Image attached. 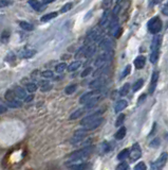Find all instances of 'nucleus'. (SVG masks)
<instances>
[{
	"instance_id": "obj_1",
	"label": "nucleus",
	"mask_w": 168,
	"mask_h": 170,
	"mask_svg": "<svg viewBox=\"0 0 168 170\" xmlns=\"http://www.w3.org/2000/svg\"><path fill=\"white\" fill-rule=\"evenodd\" d=\"M92 147H86L84 149H81V150H77V151H74L73 153H71L68 158V161L70 163H75L77 161H81V159H84V158H87L90 154L92 153Z\"/></svg>"
},
{
	"instance_id": "obj_2",
	"label": "nucleus",
	"mask_w": 168,
	"mask_h": 170,
	"mask_svg": "<svg viewBox=\"0 0 168 170\" xmlns=\"http://www.w3.org/2000/svg\"><path fill=\"white\" fill-rule=\"evenodd\" d=\"M148 30L149 32L152 33V34H157L160 31L162 30L163 28V22L162 20L160 19V17H152V18L148 21Z\"/></svg>"
},
{
	"instance_id": "obj_3",
	"label": "nucleus",
	"mask_w": 168,
	"mask_h": 170,
	"mask_svg": "<svg viewBox=\"0 0 168 170\" xmlns=\"http://www.w3.org/2000/svg\"><path fill=\"white\" fill-rule=\"evenodd\" d=\"M6 100L7 101L9 106L13 107V109H17V107L22 106V102L20 101V100H18L17 97L15 96L14 92L10 91V89L6 92Z\"/></svg>"
},
{
	"instance_id": "obj_4",
	"label": "nucleus",
	"mask_w": 168,
	"mask_h": 170,
	"mask_svg": "<svg viewBox=\"0 0 168 170\" xmlns=\"http://www.w3.org/2000/svg\"><path fill=\"white\" fill-rule=\"evenodd\" d=\"M166 161H167V153L166 152H163L161 155H160V158L151 164L150 170H162L164 165L166 164Z\"/></svg>"
},
{
	"instance_id": "obj_5",
	"label": "nucleus",
	"mask_w": 168,
	"mask_h": 170,
	"mask_svg": "<svg viewBox=\"0 0 168 170\" xmlns=\"http://www.w3.org/2000/svg\"><path fill=\"white\" fill-rule=\"evenodd\" d=\"M88 131L86 129H81V130H77L74 133L73 137L71 138V144L72 145H76V144H79L81 141L86 137Z\"/></svg>"
},
{
	"instance_id": "obj_6",
	"label": "nucleus",
	"mask_w": 168,
	"mask_h": 170,
	"mask_svg": "<svg viewBox=\"0 0 168 170\" xmlns=\"http://www.w3.org/2000/svg\"><path fill=\"white\" fill-rule=\"evenodd\" d=\"M142 155V150H141V147H139V144H133L131 149L129 150V156H130V159L132 162L136 161L141 158Z\"/></svg>"
},
{
	"instance_id": "obj_7",
	"label": "nucleus",
	"mask_w": 168,
	"mask_h": 170,
	"mask_svg": "<svg viewBox=\"0 0 168 170\" xmlns=\"http://www.w3.org/2000/svg\"><path fill=\"white\" fill-rule=\"evenodd\" d=\"M100 115H102V111H97V112L93 113V114H91V115L86 116V117H84L81 120V125H84V127H86V125H89L90 122L94 121V120H96L97 118H99Z\"/></svg>"
},
{
	"instance_id": "obj_8",
	"label": "nucleus",
	"mask_w": 168,
	"mask_h": 170,
	"mask_svg": "<svg viewBox=\"0 0 168 170\" xmlns=\"http://www.w3.org/2000/svg\"><path fill=\"white\" fill-rule=\"evenodd\" d=\"M110 58H111V52H110V51H105V53L100 54L99 58L96 59L94 65L96 67H100L103 65H106V63L110 60Z\"/></svg>"
},
{
	"instance_id": "obj_9",
	"label": "nucleus",
	"mask_w": 168,
	"mask_h": 170,
	"mask_svg": "<svg viewBox=\"0 0 168 170\" xmlns=\"http://www.w3.org/2000/svg\"><path fill=\"white\" fill-rule=\"evenodd\" d=\"M106 81H107V80H106L105 77L102 76V77H99V78L93 80L92 82H90L89 87L90 88H93V89H99L106 83Z\"/></svg>"
},
{
	"instance_id": "obj_10",
	"label": "nucleus",
	"mask_w": 168,
	"mask_h": 170,
	"mask_svg": "<svg viewBox=\"0 0 168 170\" xmlns=\"http://www.w3.org/2000/svg\"><path fill=\"white\" fill-rule=\"evenodd\" d=\"M157 80H159V73L156 71V73H153V74H152L151 82H150V85H149V94H150V95L153 94L154 91H156Z\"/></svg>"
},
{
	"instance_id": "obj_11",
	"label": "nucleus",
	"mask_w": 168,
	"mask_h": 170,
	"mask_svg": "<svg viewBox=\"0 0 168 170\" xmlns=\"http://www.w3.org/2000/svg\"><path fill=\"white\" fill-rule=\"evenodd\" d=\"M112 45H113L112 40H111L110 38L106 37L99 43V48L104 51H110L111 48H112Z\"/></svg>"
},
{
	"instance_id": "obj_12",
	"label": "nucleus",
	"mask_w": 168,
	"mask_h": 170,
	"mask_svg": "<svg viewBox=\"0 0 168 170\" xmlns=\"http://www.w3.org/2000/svg\"><path fill=\"white\" fill-rule=\"evenodd\" d=\"M162 44V37L160 35H156L152 40L151 44V51H160V47Z\"/></svg>"
},
{
	"instance_id": "obj_13",
	"label": "nucleus",
	"mask_w": 168,
	"mask_h": 170,
	"mask_svg": "<svg viewBox=\"0 0 168 170\" xmlns=\"http://www.w3.org/2000/svg\"><path fill=\"white\" fill-rule=\"evenodd\" d=\"M99 92V91H93V92H86L85 95H82L81 97V99H79V102H81L82 104H85L87 103L88 101H89L90 99H91L92 97H94L95 95Z\"/></svg>"
},
{
	"instance_id": "obj_14",
	"label": "nucleus",
	"mask_w": 168,
	"mask_h": 170,
	"mask_svg": "<svg viewBox=\"0 0 168 170\" xmlns=\"http://www.w3.org/2000/svg\"><path fill=\"white\" fill-rule=\"evenodd\" d=\"M100 100V96H94V97H92L91 99L89 100V101L87 102V103H85L86 104V106H85V110H90V109H92V107H94L95 105H96L97 103H99V101Z\"/></svg>"
},
{
	"instance_id": "obj_15",
	"label": "nucleus",
	"mask_w": 168,
	"mask_h": 170,
	"mask_svg": "<svg viewBox=\"0 0 168 170\" xmlns=\"http://www.w3.org/2000/svg\"><path fill=\"white\" fill-rule=\"evenodd\" d=\"M102 122H103V118H102V117L97 118L96 120H94V121L90 122L89 125H86V130H87V131H91V130H94V129L99 128V125H102Z\"/></svg>"
},
{
	"instance_id": "obj_16",
	"label": "nucleus",
	"mask_w": 168,
	"mask_h": 170,
	"mask_svg": "<svg viewBox=\"0 0 168 170\" xmlns=\"http://www.w3.org/2000/svg\"><path fill=\"white\" fill-rule=\"evenodd\" d=\"M145 63H146V59L143 55H139L134 60V66H135L136 69H142L145 66Z\"/></svg>"
},
{
	"instance_id": "obj_17",
	"label": "nucleus",
	"mask_w": 168,
	"mask_h": 170,
	"mask_svg": "<svg viewBox=\"0 0 168 170\" xmlns=\"http://www.w3.org/2000/svg\"><path fill=\"white\" fill-rule=\"evenodd\" d=\"M29 4L35 10V11H38V12L42 11V10L45 9L43 4L41 3V2L38 1V0H29Z\"/></svg>"
},
{
	"instance_id": "obj_18",
	"label": "nucleus",
	"mask_w": 168,
	"mask_h": 170,
	"mask_svg": "<svg viewBox=\"0 0 168 170\" xmlns=\"http://www.w3.org/2000/svg\"><path fill=\"white\" fill-rule=\"evenodd\" d=\"M127 104H128V102L126 101V100H120V101H117L115 104V106H114L115 113H120L121 111L126 109V107H127Z\"/></svg>"
},
{
	"instance_id": "obj_19",
	"label": "nucleus",
	"mask_w": 168,
	"mask_h": 170,
	"mask_svg": "<svg viewBox=\"0 0 168 170\" xmlns=\"http://www.w3.org/2000/svg\"><path fill=\"white\" fill-rule=\"evenodd\" d=\"M15 94V96H16L17 98H19V99H25V97H27V92L24 91V89L22 88V87H16L15 88V91H13Z\"/></svg>"
},
{
	"instance_id": "obj_20",
	"label": "nucleus",
	"mask_w": 168,
	"mask_h": 170,
	"mask_svg": "<svg viewBox=\"0 0 168 170\" xmlns=\"http://www.w3.org/2000/svg\"><path fill=\"white\" fill-rule=\"evenodd\" d=\"M36 54V51L33 50V49H27V50H23L21 52V58L23 59H30L32 56H34Z\"/></svg>"
},
{
	"instance_id": "obj_21",
	"label": "nucleus",
	"mask_w": 168,
	"mask_h": 170,
	"mask_svg": "<svg viewBox=\"0 0 168 170\" xmlns=\"http://www.w3.org/2000/svg\"><path fill=\"white\" fill-rule=\"evenodd\" d=\"M95 50H96V47H95V45H90L89 47L86 48V50H85V56L86 58H91V56L94 54Z\"/></svg>"
},
{
	"instance_id": "obj_22",
	"label": "nucleus",
	"mask_w": 168,
	"mask_h": 170,
	"mask_svg": "<svg viewBox=\"0 0 168 170\" xmlns=\"http://www.w3.org/2000/svg\"><path fill=\"white\" fill-rule=\"evenodd\" d=\"M81 65H82L81 61H75V62H72L69 66H67V68H68L69 71H75L81 67Z\"/></svg>"
},
{
	"instance_id": "obj_23",
	"label": "nucleus",
	"mask_w": 168,
	"mask_h": 170,
	"mask_svg": "<svg viewBox=\"0 0 168 170\" xmlns=\"http://www.w3.org/2000/svg\"><path fill=\"white\" fill-rule=\"evenodd\" d=\"M125 135H126V128L122 127V128H120V130L115 133V138L117 140L118 139H123V138L125 137Z\"/></svg>"
},
{
	"instance_id": "obj_24",
	"label": "nucleus",
	"mask_w": 168,
	"mask_h": 170,
	"mask_svg": "<svg viewBox=\"0 0 168 170\" xmlns=\"http://www.w3.org/2000/svg\"><path fill=\"white\" fill-rule=\"evenodd\" d=\"M107 70H108V66H106V65L100 66V67H99V69H97L96 71H94V73H93V77L103 76V73H105Z\"/></svg>"
},
{
	"instance_id": "obj_25",
	"label": "nucleus",
	"mask_w": 168,
	"mask_h": 170,
	"mask_svg": "<svg viewBox=\"0 0 168 170\" xmlns=\"http://www.w3.org/2000/svg\"><path fill=\"white\" fill-rule=\"evenodd\" d=\"M57 16V13L56 12H53V13H49V14L46 15H43L42 17H41V21L45 22V21H49V20L55 18V17Z\"/></svg>"
},
{
	"instance_id": "obj_26",
	"label": "nucleus",
	"mask_w": 168,
	"mask_h": 170,
	"mask_svg": "<svg viewBox=\"0 0 168 170\" xmlns=\"http://www.w3.org/2000/svg\"><path fill=\"white\" fill-rule=\"evenodd\" d=\"M84 112H85V110H82V109H79V110H77L75 111L74 113H72L71 116L69 117V119L70 120H74V119H77L78 117H81V116L84 114Z\"/></svg>"
},
{
	"instance_id": "obj_27",
	"label": "nucleus",
	"mask_w": 168,
	"mask_h": 170,
	"mask_svg": "<svg viewBox=\"0 0 168 170\" xmlns=\"http://www.w3.org/2000/svg\"><path fill=\"white\" fill-rule=\"evenodd\" d=\"M97 31H95V30H93L91 31V32L88 34V37H87V40L85 42V44L86 43H89V42H92V40H95L97 38Z\"/></svg>"
},
{
	"instance_id": "obj_28",
	"label": "nucleus",
	"mask_w": 168,
	"mask_h": 170,
	"mask_svg": "<svg viewBox=\"0 0 168 170\" xmlns=\"http://www.w3.org/2000/svg\"><path fill=\"white\" fill-rule=\"evenodd\" d=\"M129 155V149H124L118 153L117 155V159H120V161H124V159H126L128 158Z\"/></svg>"
},
{
	"instance_id": "obj_29",
	"label": "nucleus",
	"mask_w": 168,
	"mask_h": 170,
	"mask_svg": "<svg viewBox=\"0 0 168 170\" xmlns=\"http://www.w3.org/2000/svg\"><path fill=\"white\" fill-rule=\"evenodd\" d=\"M19 25H20V28H22V29L25 31H32L34 29L33 25H31L30 22H27V21H20Z\"/></svg>"
},
{
	"instance_id": "obj_30",
	"label": "nucleus",
	"mask_w": 168,
	"mask_h": 170,
	"mask_svg": "<svg viewBox=\"0 0 168 170\" xmlns=\"http://www.w3.org/2000/svg\"><path fill=\"white\" fill-rule=\"evenodd\" d=\"M143 84H144V80L143 79H139L138 80V81L134 83L133 85V87H132V91L133 92H138L139 89H141L142 88V86H143Z\"/></svg>"
},
{
	"instance_id": "obj_31",
	"label": "nucleus",
	"mask_w": 168,
	"mask_h": 170,
	"mask_svg": "<svg viewBox=\"0 0 168 170\" xmlns=\"http://www.w3.org/2000/svg\"><path fill=\"white\" fill-rule=\"evenodd\" d=\"M76 85L75 84H73V85H69V86H67L66 87V89H64V92H66L67 95H71V94H73L74 92L76 91Z\"/></svg>"
},
{
	"instance_id": "obj_32",
	"label": "nucleus",
	"mask_w": 168,
	"mask_h": 170,
	"mask_svg": "<svg viewBox=\"0 0 168 170\" xmlns=\"http://www.w3.org/2000/svg\"><path fill=\"white\" fill-rule=\"evenodd\" d=\"M66 69H67V64L66 63H60V64H58V65H56V67H55L56 73H63V71H64Z\"/></svg>"
},
{
	"instance_id": "obj_33",
	"label": "nucleus",
	"mask_w": 168,
	"mask_h": 170,
	"mask_svg": "<svg viewBox=\"0 0 168 170\" xmlns=\"http://www.w3.org/2000/svg\"><path fill=\"white\" fill-rule=\"evenodd\" d=\"M129 87H130V85H129V83L124 84V86L122 87V88H121V91H120V95H121V96H126V95L128 94Z\"/></svg>"
},
{
	"instance_id": "obj_34",
	"label": "nucleus",
	"mask_w": 168,
	"mask_h": 170,
	"mask_svg": "<svg viewBox=\"0 0 168 170\" xmlns=\"http://www.w3.org/2000/svg\"><path fill=\"white\" fill-rule=\"evenodd\" d=\"M159 54H160V51H151V54H150L151 63H156L157 59H159Z\"/></svg>"
},
{
	"instance_id": "obj_35",
	"label": "nucleus",
	"mask_w": 168,
	"mask_h": 170,
	"mask_svg": "<svg viewBox=\"0 0 168 170\" xmlns=\"http://www.w3.org/2000/svg\"><path fill=\"white\" fill-rule=\"evenodd\" d=\"M27 91L29 92H34L37 91V85L35 83H29L27 84Z\"/></svg>"
},
{
	"instance_id": "obj_36",
	"label": "nucleus",
	"mask_w": 168,
	"mask_h": 170,
	"mask_svg": "<svg viewBox=\"0 0 168 170\" xmlns=\"http://www.w3.org/2000/svg\"><path fill=\"white\" fill-rule=\"evenodd\" d=\"M124 120H125V115L120 114V116H118L117 119H116V121H115V125H116V127H120V125H122L123 122H124Z\"/></svg>"
},
{
	"instance_id": "obj_37",
	"label": "nucleus",
	"mask_w": 168,
	"mask_h": 170,
	"mask_svg": "<svg viewBox=\"0 0 168 170\" xmlns=\"http://www.w3.org/2000/svg\"><path fill=\"white\" fill-rule=\"evenodd\" d=\"M72 7H73V4H72V2H69V3H66L63 7H61L60 12H61V13H66V12H68V11H70V10L72 9Z\"/></svg>"
},
{
	"instance_id": "obj_38",
	"label": "nucleus",
	"mask_w": 168,
	"mask_h": 170,
	"mask_svg": "<svg viewBox=\"0 0 168 170\" xmlns=\"http://www.w3.org/2000/svg\"><path fill=\"white\" fill-rule=\"evenodd\" d=\"M72 170H85L86 168V164H78V165H74V166L70 167Z\"/></svg>"
},
{
	"instance_id": "obj_39",
	"label": "nucleus",
	"mask_w": 168,
	"mask_h": 170,
	"mask_svg": "<svg viewBox=\"0 0 168 170\" xmlns=\"http://www.w3.org/2000/svg\"><path fill=\"white\" fill-rule=\"evenodd\" d=\"M134 170H146V164L144 162H139V164H136V166L134 167Z\"/></svg>"
},
{
	"instance_id": "obj_40",
	"label": "nucleus",
	"mask_w": 168,
	"mask_h": 170,
	"mask_svg": "<svg viewBox=\"0 0 168 170\" xmlns=\"http://www.w3.org/2000/svg\"><path fill=\"white\" fill-rule=\"evenodd\" d=\"M116 170H129L128 164L123 162V163H121L117 167H116Z\"/></svg>"
},
{
	"instance_id": "obj_41",
	"label": "nucleus",
	"mask_w": 168,
	"mask_h": 170,
	"mask_svg": "<svg viewBox=\"0 0 168 170\" xmlns=\"http://www.w3.org/2000/svg\"><path fill=\"white\" fill-rule=\"evenodd\" d=\"M109 20V14H108V12L106 11L105 12V14H104V16H103V18L102 20H100V22H99V26H102V25H105L106 22Z\"/></svg>"
},
{
	"instance_id": "obj_42",
	"label": "nucleus",
	"mask_w": 168,
	"mask_h": 170,
	"mask_svg": "<svg viewBox=\"0 0 168 170\" xmlns=\"http://www.w3.org/2000/svg\"><path fill=\"white\" fill-rule=\"evenodd\" d=\"M130 71H131V66L130 65L126 66L125 69H124V71L122 73V78H125V77H127L128 74L130 73Z\"/></svg>"
},
{
	"instance_id": "obj_43",
	"label": "nucleus",
	"mask_w": 168,
	"mask_h": 170,
	"mask_svg": "<svg viewBox=\"0 0 168 170\" xmlns=\"http://www.w3.org/2000/svg\"><path fill=\"white\" fill-rule=\"evenodd\" d=\"M41 74H42V77H45V78H52V77L54 76L52 70H46V71H43Z\"/></svg>"
},
{
	"instance_id": "obj_44",
	"label": "nucleus",
	"mask_w": 168,
	"mask_h": 170,
	"mask_svg": "<svg viewBox=\"0 0 168 170\" xmlns=\"http://www.w3.org/2000/svg\"><path fill=\"white\" fill-rule=\"evenodd\" d=\"M12 3L11 0H0V7H7Z\"/></svg>"
},
{
	"instance_id": "obj_45",
	"label": "nucleus",
	"mask_w": 168,
	"mask_h": 170,
	"mask_svg": "<svg viewBox=\"0 0 168 170\" xmlns=\"http://www.w3.org/2000/svg\"><path fill=\"white\" fill-rule=\"evenodd\" d=\"M91 71H92V68H91V67H88V68H86V69H85V70L82 73V78H85V77L89 76V74L91 73Z\"/></svg>"
},
{
	"instance_id": "obj_46",
	"label": "nucleus",
	"mask_w": 168,
	"mask_h": 170,
	"mask_svg": "<svg viewBox=\"0 0 168 170\" xmlns=\"http://www.w3.org/2000/svg\"><path fill=\"white\" fill-rule=\"evenodd\" d=\"M7 111V107L4 105L3 102L0 100V114H3V113H6Z\"/></svg>"
},
{
	"instance_id": "obj_47",
	"label": "nucleus",
	"mask_w": 168,
	"mask_h": 170,
	"mask_svg": "<svg viewBox=\"0 0 168 170\" xmlns=\"http://www.w3.org/2000/svg\"><path fill=\"white\" fill-rule=\"evenodd\" d=\"M103 150H104V152H108L111 150V147H110V144L109 143H104L103 144Z\"/></svg>"
},
{
	"instance_id": "obj_48",
	"label": "nucleus",
	"mask_w": 168,
	"mask_h": 170,
	"mask_svg": "<svg viewBox=\"0 0 168 170\" xmlns=\"http://www.w3.org/2000/svg\"><path fill=\"white\" fill-rule=\"evenodd\" d=\"M160 145V139L159 138H156L154 140H152V143L150 144V147H157Z\"/></svg>"
},
{
	"instance_id": "obj_49",
	"label": "nucleus",
	"mask_w": 168,
	"mask_h": 170,
	"mask_svg": "<svg viewBox=\"0 0 168 170\" xmlns=\"http://www.w3.org/2000/svg\"><path fill=\"white\" fill-rule=\"evenodd\" d=\"M162 0H149V7H153L157 4L159 2H161Z\"/></svg>"
},
{
	"instance_id": "obj_50",
	"label": "nucleus",
	"mask_w": 168,
	"mask_h": 170,
	"mask_svg": "<svg viewBox=\"0 0 168 170\" xmlns=\"http://www.w3.org/2000/svg\"><path fill=\"white\" fill-rule=\"evenodd\" d=\"M163 14H164L165 16L168 15V4L167 3H165L164 7H163Z\"/></svg>"
},
{
	"instance_id": "obj_51",
	"label": "nucleus",
	"mask_w": 168,
	"mask_h": 170,
	"mask_svg": "<svg viewBox=\"0 0 168 170\" xmlns=\"http://www.w3.org/2000/svg\"><path fill=\"white\" fill-rule=\"evenodd\" d=\"M122 34V29H121L120 27H117V30H116V32L114 33V36L116 37V38H118L120 37V35Z\"/></svg>"
},
{
	"instance_id": "obj_52",
	"label": "nucleus",
	"mask_w": 168,
	"mask_h": 170,
	"mask_svg": "<svg viewBox=\"0 0 168 170\" xmlns=\"http://www.w3.org/2000/svg\"><path fill=\"white\" fill-rule=\"evenodd\" d=\"M51 88V85H49V84H45V86H42V88H41V91L42 92H46V91H49V89Z\"/></svg>"
},
{
	"instance_id": "obj_53",
	"label": "nucleus",
	"mask_w": 168,
	"mask_h": 170,
	"mask_svg": "<svg viewBox=\"0 0 168 170\" xmlns=\"http://www.w3.org/2000/svg\"><path fill=\"white\" fill-rule=\"evenodd\" d=\"M118 10H120V6H116L115 7H114V10H113V13H112V15L113 16H116V14L118 13Z\"/></svg>"
},
{
	"instance_id": "obj_54",
	"label": "nucleus",
	"mask_w": 168,
	"mask_h": 170,
	"mask_svg": "<svg viewBox=\"0 0 168 170\" xmlns=\"http://www.w3.org/2000/svg\"><path fill=\"white\" fill-rule=\"evenodd\" d=\"M32 99H33V96H27V97H25V99H24V101L25 102H29Z\"/></svg>"
},
{
	"instance_id": "obj_55",
	"label": "nucleus",
	"mask_w": 168,
	"mask_h": 170,
	"mask_svg": "<svg viewBox=\"0 0 168 170\" xmlns=\"http://www.w3.org/2000/svg\"><path fill=\"white\" fill-rule=\"evenodd\" d=\"M55 0H42L43 4H48V3H51V2H54Z\"/></svg>"
},
{
	"instance_id": "obj_56",
	"label": "nucleus",
	"mask_w": 168,
	"mask_h": 170,
	"mask_svg": "<svg viewBox=\"0 0 168 170\" xmlns=\"http://www.w3.org/2000/svg\"><path fill=\"white\" fill-rule=\"evenodd\" d=\"M144 98H146V95H142V96L139 97V102H141L142 100H144Z\"/></svg>"
}]
</instances>
